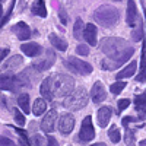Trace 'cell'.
<instances>
[{
  "label": "cell",
  "mask_w": 146,
  "mask_h": 146,
  "mask_svg": "<svg viewBox=\"0 0 146 146\" xmlns=\"http://www.w3.org/2000/svg\"><path fill=\"white\" fill-rule=\"evenodd\" d=\"M101 51L108 57V60L117 63L118 66L123 64L124 62L133 56L135 48H133L126 40L123 38H115V36H108V38H102L100 42Z\"/></svg>",
  "instance_id": "obj_1"
},
{
  "label": "cell",
  "mask_w": 146,
  "mask_h": 146,
  "mask_svg": "<svg viewBox=\"0 0 146 146\" xmlns=\"http://www.w3.org/2000/svg\"><path fill=\"white\" fill-rule=\"evenodd\" d=\"M118 18H120L118 10L114 6H111V5H102V6H100L94 12L95 22L100 23V25L104 27V28L114 27L117 23V21H118Z\"/></svg>",
  "instance_id": "obj_2"
},
{
  "label": "cell",
  "mask_w": 146,
  "mask_h": 146,
  "mask_svg": "<svg viewBox=\"0 0 146 146\" xmlns=\"http://www.w3.org/2000/svg\"><path fill=\"white\" fill-rule=\"evenodd\" d=\"M51 78V91H53V98L57 96H67L73 88H75V80L67 75H53Z\"/></svg>",
  "instance_id": "obj_3"
},
{
  "label": "cell",
  "mask_w": 146,
  "mask_h": 146,
  "mask_svg": "<svg viewBox=\"0 0 146 146\" xmlns=\"http://www.w3.org/2000/svg\"><path fill=\"white\" fill-rule=\"evenodd\" d=\"M88 104V92L85 91V88H78V89H73L66 98L63 105L67 110H72V111H78V110L86 107Z\"/></svg>",
  "instance_id": "obj_4"
},
{
  "label": "cell",
  "mask_w": 146,
  "mask_h": 146,
  "mask_svg": "<svg viewBox=\"0 0 146 146\" xmlns=\"http://www.w3.org/2000/svg\"><path fill=\"white\" fill-rule=\"evenodd\" d=\"M64 66L78 73V75H89V73H92V66L86 62H83V60L80 58H76V57H67L64 60Z\"/></svg>",
  "instance_id": "obj_5"
},
{
  "label": "cell",
  "mask_w": 146,
  "mask_h": 146,
  "mask_svg": "<svg viewBox=\"0 0 146 146\" xmlns=\"http://www.w3.org/2000/svg\"><path fill=\"white\" fill-rule=\"evenodd\" d=\"M95 137V129L92 126V118L91 115H86L82 121L80 126V131H79V140L82 143H86L89 140H92Z\"/></svg>",
  "instance_id": "obj_6"
},
{
  "label": "cell",
  "mask_w": 146,
  "mask_h": 146,
  "mask_svg": "<svg viewBox=\"0 0 146 146\" xmlns=\"http://www.w3.org/2000/svg\"><path fill=\"white\" fill-rule=\"evenodd\" d=\"M73 127H75V118H73L72 114L60 115V120H58V131L60 133L69 135V133L73 130Z\"/></svg>",
  "instance_id": "obj_7"
},
{
  "label": "cell",
  "mask_w": 146,
  "mask_h": 146,
  "mask_svg": "<svg viewBox=\"0 0 146 146\" xmlns=\"http://www.w3.org/2000/svg\"><path fill=\"white\" fill-rule=\"evenodd\" d=\"M19 85H22L19 82L18 78H13L10 75H0V89L3 91H13L16 89Z\"/></svg>",
  "instance_id": "obj_8"
},
{
  "label": "cell",
  "mask_w": 146,
  "mask_h": 146,
  "mask_svg": "<svg viewBox=\"0 0 146 146\" xmlns=\"http://www.w3.org/2000/svg\"><path fill=\"white\" fill-rule=\"evenodd\" d=\"M91 98L95 104H100L102 102L105 98H107V91L104 88V85L101 82H95L94 83V86L91 89Z\"/></svg>",
  "instance_id": "obj_9"
},
{
  "label": "cell",
  "mask_w": 146,
  "mask_h": 146,
  "mask_svg": "<svg viewBox=\"0 0 146 146\" xmlns=\"http://www.w3.org/2000/svg\"><path fill=\"white\" fill-rule=\"evenodd\" d=\"M12 32H15V35L21 41H25V40L31 38V28L25 22H18L16 25H13L12 27Z\"/></svg>",
  "instance_id": "obj_10"
},
{
  "label": "cell",
  "mask_w": 146,
  "mask_h": 146,
  "mask_svg": "<svg viewBox=\"0 0 146 146\" xmlns=\"http://www.w3.org/2000/svg\"><path fill=\"white\" fill-rule=\"evenodd\" d=\"M56 118H57V111L56 110H51L45 114V117L41 121V129L45 133H51L54 130V124H56Z\"/></svg>",
  "instance_id": "obj_11"
},
{
  "label": "cell",
  "mask_w": 146,
  "mask_h": 146,
  "mask_svg": "<svg viewBox=\"0 0 146 146\" xmlns=\"http://www.w3.org/2000/svg\"><path fill=\"white\" fill-rule=\"evenodd\" d=\"M54 58H56V56H54V53L53 51H47V56L44 57V58H41V60H38V62H35L32 66L38 70V72H44V70H48L51 66H53V63H54Z\"/></svg>",
  "instance_id": "obj_12"
},
{
  "label": "cell",
  "mask_w": 146,
  "mask_h": 146,
  "mask_svg": "<svg viewBox=\"0 0 146 146\" xmlns=\"http://www.w3.org/2000/svg\"><path fill=\"white\" fill-rule=\"evenodd\" d=\"M137 21V9L135 5V0H127V16L126 22L129 27H135Z\"/></svg>",
  "instance_id": "obj_13"
},
{
  "label": "cell",
  "mask_w": 146,
  "mask_h": 146,
  "mask_svg": "<svg viewBox=\"0 0 146 146\" xmlns=\"http://www.w3.org/2000/svg\"><path fill=\"white\" fill-rule=\"evenodd\" d=\"M21 50L25 56H29V57H36L42 53V47L38 45L36 42H28V44H23L21 45Z\"/></svg>",
  "instance_id": "obj_14"
},
{
  "label": "cell",
  "mask_w": 146,
  "mask_h": 146,
  "mask_svg": "<svg viewBox=\"0 0 146 146\" xmlns=\"http://www.w3.org/2000/svg\"><path fill=\"white\" fill-rule=\"evenodd\" d=\"M83 38L86 40V42L89 45L96 44V27L94 23H86V27L83 29Z\"/></svg>",
  "instance_id": "obj_15"
},
{
  "label": "cell",
  "mask_w": 146,
  "mask_h": 146,
  "mask_svg": "<svg viewBox=\"0 0 146 146\" xmlns=\"http://www.w3.org/2000/svg\"><path fill=\"white\" fill-rule=\"evenodd\" d=\"M96 120H98V124L101 127H107V124L111 120V110L108 107H102L98 110V114H96Z\"/></svg>",
  "instance_id": "obj_16"
},
{
  "label": "cell",
  "mask_w": 146,
  "mask_h": 146,
  "mask_svg": "<svg viewBox=\"0 0 146 146\" xmlns=\"http://www.w3.org/2000/svg\"><path fill=\"white\" fill-rule=\"evenodd\" d=\"M135 105H136V110L140 113L139 120H145L146 118V91L135 98Z\"/></svg>",
  "instance_id": "obj_17"
},
{
  "label": "cell",
  "mask_w": 146,
  "mask_h": 146,
  "mask_svg": "<svg viewBox=\"0 0 146 146\" xmlns=\"http://www.w3.org/2000/svg\"><path fill=\"white\" fill-rule=\"evenodd\" d=\"M48 40H50L51 45L56 48V50H58V51H66L67 50V42L63 38H60L58 35L50 34V35H48Z\"/></svg>",
  "instance_id": "obj_18"
},
{
  "label": "cell",
  "mask_w": 146,
  "mask_h": 146,
  "mask_svg": "<svg viewBox=\"0 0 146 146\" xmlns=\"http://www.w3.org/2000/svg\"><path fill=\"white\" fill-rule=\"evenodd\" d=\"M22 63H23V58H22L21 56H12L10 58L6 60V63L2 66V69H3L5 72H9V70H13V69L19 67Z\"/></svg>",
  "instance_id": "obj_19"
},
{
  "label": "cell",
  "mask_w": 146,
  "mask_h": 146,
  "mask_svg": "<svg viewBox=\"0 0 146 146\" xmlns=\"http://www.w3.org/2000/svg\"><path fill=\"white\" fill-rule=\"evenodd\" d=\"M41 95H42V100H48L51 101L53 100V91H51V78H47L44 79V82L41 83Z\"/></svg>",
  "instance_id": "obj_20"
},
{
  "label": "cell",
  "mask_w": 146,
  "mask_h": 146,
  "mask_svg": "<svg viewBox=\"0 0 146 146\" xmlns=\"http://www.w3.org/2000/svg\"><path fill=\"white\" fill-rule=\"evenodd\" d=\"M136 69H137V63L136 62H131L130 64H127L121 72H118L117 73V79H124V78H130V76H133L136 73Z\"/></svg>",
  "instance_id": "obj_21"
},
{
  "label": "cell",
  "mask_w": 146,
  "mask_h": 146,
  "mask_svg": "<svg viewBox=\"0 0 146 146\" xmlns=\"http://www.w3.org/2000/svg\"><path fill=\"white\" fill-rule=\"evenodd\" d=\"M31 10H32L34 15H38V16H41V18H45V16H47V9H45L44 0H35L34 5H32V7H31Z\"/></svg>",
  "instance_id": "obj_22"
},
{
  "label": "cell",
  "mask_w": 146,
  "mask_h": 146,
  "mask_svg": "<svg viewBox=\"0 0 146 146\" xmlns=\"http://www.w3.org/2000/svg\"><path fill=\"white\" fill-rule=\"evenodd\" d=\"M18 105L21 107V110L25 114H28L31 111V108H29V95L28 94H21L18 96Z\"/></svg>",
  "instance_id": "obj_23"
},
{
  "label": "cell",
  "mask_w": 146,
  "mask_h": 146,
  "mask_svg": "<svg viewBox=\"0 0 146 146\" xmlns=\"http://www.w3.org/2000/svg\"><path fill=\"white\" fill-rule=\"evenodd\" d=\"M45 110H47V104H45V101H44L42 98H36V100L34 101L32 113H34L35 115H41V114H44Z\"/></svg>",
  "instance_id": "obj_24"
},
{
  "label": "cell",
  "mask_w": 146,
  "mask_h": 146,
  "mask_svg": "<svg viewBox=\"0 0 146 146\" xmlns=\"http://www.w3.org/2000/svg\"><path fill=\"white\" fill-rule=\"evenodd\" d=\"M73 35H75L76 40H82L83 38V22L80 18L76 19L75 27H73Z\"/></svg>",
  "instance_id": "obj_25"
},
{
  "label": "cell",
  "mask_w": 146,
  "mask_h": 146,
  "mask_svg": "<svg viewBox=\"0 0 146 146\" xmlns=\"http://www.w3.org/2000/svg\"><path fill=\"white\" fill-rule=\"evenodd\" d=\"M140 64H142V69H140V75L136 78V80H137V82H145V80H146V54H145V48H143V54H142Z\"/></svg>",
  "instance_id": "obj_26"
},
{
  "label": "cell",
  "mask_w": 146,
  "mask_h": 146,
  "mask_svg": "<svg viewBox=\"0 0 146 146\" xmlns=\"http://www.w3.org/2000/svg\"><path fill=\"white\" fill-rule=\"evenodd\" d=\"M108 136H110V139H111L113 143H118L120 139H121V135H120L118 127H117V126H111V127H110V130H108Z\"/></svg>",
  "instance_id": "obj_27"
},
{
  "label": "cell",
  "mask_w": 146,
  "mask_h": 146,
  "mask_svg": "<svg viewBox=\"0 0 146 146\" xmlns=\"http://www.w3.org/2000/svg\"><path fill=\"white\" fill-rule=\"evenodd\" d=\"M126 88V82H121V80H118V82H115V83H113L111 86H110V91H111V94H114V95H118L121 91H123Z\"/></svg>",
  "instance_id": "obj_28"
},
{
  "label": "cell",
  "mask_w": 146,
  "mask_h": 146,
  "mask_svg": "<svg viewBox=\"0 0 146 146\" xmlns=\"http://www.w3.org/2000/svg\"><path fill=\"white\" fill-rule=\"evenodd\" d=\"M127 146H135V131L131 129H126V136H124Z\"/></svg>",
  "instance_id": "obj_29"
},
{
  "label": "cell",
  "mask_w": 146,
  "mask_h": 146,
  "mask_svg": "<svg viewBox=\"0 0 146 146\" xmlns=\"http://www.w3.org/2000/svg\"><path fill=\"white\" fill-rule=\"evenodd\" d=\"M13 114H15V120L18 121L19 126H23V124H25V117H23V114L19 111L18 108H13Z\"/></svg>",
  "instance_id": "obj_30"
},
{
  "label": "cell",
  "mask_w": 146,
  "mask_h": 146,
  "mask_svg": "<svg viewBox=\"0 0 146 146\" xmlns=\"http://www.w3.org/2000/svg\"><path fill=\"white\" fill-rule=\"evenodd\" d=\"M44 137L41 136V135H35V136H32V139H31V143L34 145V146H44Z\"/></svg>",
  "instance_id": "obj_31"
},
{
  "label": "cell",
  "mask_w": 146,
  "mask_h": 146,
  "mask_svg": "<svg viewBox=\"0 0 146 146\" xmlns=\"http://www.w3.org/2000/svg\"><path fill=\"white\" fill-rule=\"evenodd\" d=\"M76 53L80 54V56H88L89 54V47L85 45V44H79L76 47Z\"/></svg>",
  "instance_id": "obj_32"
},
{
  "label": "cell",
  "mask_w": 146,
  "mask_h": 146,
  "mask_svg": "<svg viewBox=\"0 0 146 146\" xmlns=\"http://www.w3.org/2000/svg\"><path fill=\"white\" fill-rule=\"evenodd\" d=\"M131 35H133V40H135V41H140V40L143 38V29H142V25H139L137 29L133 31Z\"/></svg>",
  "instance_id": "obj_33"
},
{
  "label": "cell",
  "mask_w": 146,
  "mask_h": 146,
  "mask_svg": "<svg viewBox=\"0 0 146 146\" xmlns=\"http://www.w3.org/2000/svg\"><path fill=\"white\" fill-rule=\"evenodd\" d=\"M0 146H16L13 140H10L9 137L5 136H0Z\"/></svg>",
  "instance_id": "obj_34"
},
{
  "label": "cell",
  "mask_w": 146,
  "mask_h": 146,
  "mask_svg": "<svg viewBox=\"0 0 146 146\" xmlns=\"http://www.w3.org/2000/svg\"><path fill=\"white\" fill-rule=\"evenodd\" d=\"M130 105V100H120L117 107H118V111H123V110H126L127 107Z\"/></svg>",
  "instance_id": "obj_35"
},
{
  "label": "cell",
  "mask_w": 146,
  "mask_h": 146,
  "mask_svg": "<svg viewBox=\"0 0 146 146\" xmlns=\"http://www.w3.org/2000/svg\"><path fill=\"white\" fill-rule=\"evenodd\" d=\"M58 16H60V19H62V23H63V25H66V23H67V16H66V12H64L63 7H60Z\"/></svg>",
  "instance_id": "obj_36"
},
{
  "label": "cell",
  "mask_w": 146,
  "mask_h": 146,
  "mask_svg": "<svg viewBox=\"0 0 146 146\" xmlns=\"http://www.w3.org/2000/svg\"><path fill=\"white\" fill-rule=\"evenodd\" d=\"M137 120H139V117H130V115H129V117H124V118H123V126L127 127L129 123H131V121H137Z\"/></svg>",
  "instance_id": "obj_37"
},
{
  "label": "cell",
  "mask_w": 146,
  "mask_h": 146,
  "mask_svg": "<svg viewBox=\"0 0 146 146\" xmlns=\"http://www.w3.org/2000/svg\"><path fill=\"white\" fill-rule=\"evenodd\" d=\"M45 140H47V146H58V142L53 136H48Z\"/></svg>",
  "instance_id": "obj_38"
},
{
  "label": "cell",
  "mask_w": 146,
  "mask_h": 146,
  "mask_svg": "<svg viewBox=\"0 0 146 146\" xmlns=\"http://www.w3.org/2000/svg\"><path fill=\"white\" fill-rule=\"evenodd\" d=\"M7 54H9V50H3V51H0V62H2V60H3Z\"/></svg>",
  "instance_id": "obj_39"
},
{
  "label": "cell",
  "mask_w": 146,
  "mask_h": 146,
  "mask_svg": "<svg viewBox=\"0 0 146 146\" xmlns=\"http://www.w3.org/2000/svg\"><path fill=\"white\" fill-rule=\"evenodd\" d=\"M21 146H29L28 142H27V139H22V140H21Z\"/></svg>",
  "instance_id": "obj_40"
},
{
  "label": "cell",
  "mask_w": 146,
  "mask_h": 146,
  "mask_svg": "<svg viewBox=\"0 0 146 146\" xmlns=\"http://www.w3.org/2000/svg\"><path fill=\"white\" fill-rule=\"evenodd\" d=\"M91 146H107L105 143H95V145H91Z\"/></svg>",
  "instance_id": "obj_41"
},
{
  "label": "cell",
  "mask_w": 146,
  "mask_h": 146,
  "mask_svg": "<svg viewBox=\"0 0 146 146\" xmlns=\"http://www.w3.org/2000/svg\"><path fill=\"white\" fill-rule=\"evenodd\" d=\"M3 15V7H2V3H0V16Z\"/></svg>",
  "instance_id": "obj_42"
},
{
  "label": "cell",
  "mask_w": 146,
  "mask_h": 146,
  "mask_svg": "<svg viewBox=\"0 0 146 146\" xmlns=\"http://www.w3.org/2000/svg\"><path fill=\"white\" fill-rule=\"evenodd\" d=\"M140 146H146V139H145V140H142V142H140Z\"/></svg>",
  "instance_id": "obj_43"
},
{
  "label": "cell",
  "mask_w": 146,
  "mask_h": 146,
  "mask_svg": "<svg viewBox=\"0 0 146 146\" xmlns=\"http://www.w3.org/2000/svg\"><path fill=\"white\" fill-rule=\"evenodd\" d=\"M114 2H120V0H114Z\"/></svg>",
  "instance_id": "obj_44"
}]
</instances>
